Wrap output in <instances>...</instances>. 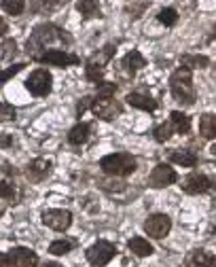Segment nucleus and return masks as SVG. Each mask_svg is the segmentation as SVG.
I'll list each match as a JSON object with an SVG mask.
<instances>
[{
    "instance_id": "nucleus-21",
    "label": "nucleus",
    "mask_w": 216,
    "mask_h": 267,
    "mask_svg": "<svg viewBox=\"0 0 216 267\" xmlns=\"http://www.w3.org/2000/svg\"><path fill=\"white\" fill-rule=\"evenodd\" d=\"M89 123H79V125H75L70 129V134H68V140H70V144H83V142H87V138H89Z\"/></svg>"
},
{
    "instance_id": "nucleus-16",
    "label": "nucleus",
    "mask_w": 216,
    "mask_h": 267,
    "mask_svg": "<svg viewBox=\"0 0 216 267\" xmlns=\"http://www.w3.org/2000/svg\"><path fill=\"white\" fill-rule=\"evenodd\" d=\"M49 172H51V161H47V159H34L28 165V178L32 180H43L49 176Z\"/></svg>"
},
{
    "instance_id": "nucleus-23",
    "label": "nucleus",
    "mask_w": 216,
    "mask_h": 267,
    "mask_svg": "<svg viewBox=\"0 0 216 267\" xmlns=\"http://www.w3.org/2000/svg\"><path fill=\"white\" fill-rule=\"evenodd\" d=\"M210 59L206 55H183V66L193 70V68H208Z\"/></svg>"
},
{
    "instance_id": "nucleus-1",
    "label": "nucleus",
    "mask_w": 216,
    "mask_h": 267,
    "mask_svg": "<svg viewBox=\"0 0 216 267\" xmlns=\"http://www.w3.org/2000/svg\"><path fill=\"white\" fill-rule=\"evenodd\" d=\"M170 89L174 100L180 102L183 106H193L197 100V91H195V85H193V75L191 70L180 66L178 70L172 72L170 77Z\"/></svg>"
},
{
    "instance_id": "nucleus-32",
    "label": "nucleus",
    "mask_w": 216,
    "mask_h": 267,
    "mask_svg": "<svg viewBox=\"0 0 216 267\" xmlns=\"http://www.w3.org/2000/svg\"><path fill=\"white\" fill-rule=\"evenodd\" d=\"M23 66H26V64H15V66H9L7 70H3V72H0V85H3L5 81H9L11 77H15V75H17V72H19Z\"/></svg>"
},
{
    "instance_id": "nucleus-9",
    "label": "nucleus",
    "mask_w": 216,
    "mask_h": 267,
    "mask_svg": "<svg viewBox=\"0 0 216 267\" xmlns=\"http://www.w3.org/2000/svg\"><path fill=\"white\" fill-rule=\"evenodd\" d=\"M183 187L185 193H189V195H201V193H208L212 191L214 183L206 176V174H199V172H193V174H189L185 178V183L180 185Z\"/></svg>"
},
{
    "instance_id": "nucleus-10",
    "label": "nucleus",
    "mask_w": 216,
    "mask_h": 267,
    "mask_svg": "<svg viewBox=\"0 0 216 267\" xmlns=\"http://www.w3.org/2000/svg\"><path fill=\"white\" fill-rule=\"evenodd\" d=\"M36 59L43 62V64H51V66H59V68L79 64V57L75 53L64 51V49H49V51H45L43 55H39Z\"/></svg>"
},
{
    "instance_id": "nucleus-36",
    "label": "nucleus",
    "mask_w": 216,
    "mask_h": 267,
    "mask_svg": "<svg viewBox=\"0 0 216 267\" xmlns=\"http://www.w3.org/2000/svg\"><path fill=\"white\" fill-rule=\"evenodd\" d=\"M7 30H9V28H7V21H5L3 17H0V36H5V34H7Z\"/></svg>"
},
{
    "instance_id": "nucleus-35",
    "label": "nucleus",
    "mask_w": 216,
    "mask_h": 267,
    "mask_svg": "<svg viewBox=\"0 0 216 267\" xmlns=\"http://www.w3.org/2000/svg\"><path fill=\"white\" fill-rule=\"evenodd\" d=\"M11 142H13V140H11V136H0V147H9Z\"/></svg>"
},
{
    "instance_id": "nucleus-28",
    "label": "nucleus",
    "mask_w": 216,
    "mask_h": 267,
    "mask_svg": "<svg viewBox=\"0 0 216 267\" xmlns=\"http://www.w3.org/2000/svg\"><path fill=\"white\" fill-rule=\"evenodd\" d=\"M111 55H113V47L108 45V47H104V51H100V53H95L91 59H89V64H95V66H102L104 68V64L111 59Z\"/></svg>"
},
{
    "instance_id": "nucleus-6",
    "label": "nucleus",
    "mask_w": 216,
    "mask_h": 267,
    "mask_svg": "<svg viewBox=\"0 0 216 267\" xmlns=\"http://www.w3.org/2000/svg\"><path fill=\"white\" fill-rule=\"evenodd\" d=\"M178 180V174H176V170L170 168L167 163H159V165H155L153 168V172L149 176V185L153 189H163L167 185H174Z\"/></svg>"
},
{
    "instance_id": "nucleus-4",
    "label": "nucleus",
    "mask_w": 216,
    "mask_h": 267,
    "mask_svg": "<svg viewBox=\"0 0 216 267\" xmlns=\"http://www.w3.org/2000/svg\"><path fill=\"white\" fill-rule=\"evenodd\" d=\"M115 254H117V248L111 244V242L100 240L87 250V261L95 267H104L106 263H111L115 259Z\"/></svg>"
},
{
    "instance_id": "nucleus-12",
    "label": "nucleus",
    "mask_w": 216,
    "mask_h": 267,
    "mask_svg": "<svg viewBox=\"0 0 216 267\" xmlns=\"http://www.w3.org/2000/svg\"><path fill=\"white\" fill-rule=\"evenodd\" d=\"M9 259H11V267H34L39 263V257L34 254V250L23 248V246L11 250Z\"/></svg>"
},
{
    "instance_id": "nucleus-39",
    "label": "nucleus",
    "mask_w": 216,
    "mask_h": 267,
    "mask_svg": "<svg viewBox=\"0 0 216 267\" xmlns=\"http://www.w3.org/2000/svg\"><path fill=\"white\" fill-rule=\"evenodd\" d=\"M5 212V206H0V214H3Z\"/></svg>"
},
{
    "instance_id": "nucleus-37",
    "label": "nucleus",
    "mask_w": 216,
    "mask_h": 267,
    "mask_svg": "<svg viewBox=\"0 0 216 267\" xmlns=\"http://www.w3.org/2000/svg\"><path fill=\"white\" fill-rule=\"evenodd\" d=\"M45 267H62V265H59V263H47Z\"/></svg>"
},
{
    "instance_id": "nucleus-38",
    "label": "nucleus",
    "mask_w": 216,
    "mask_h": 267,
    "mask_svg": "<svg viewBox=\"0 0 216 267\" xmlns=\"http://www.w3.org/2000/svg\"><path fill=\"white\" fill-rule=\"evenodd\" d=\"M210 153H212V155H216V142L212 144V149H210Z\"/></svg>"
},
{
    "instance_id": "nucleus-33",
    "label": "nucleus",
    "mask_w": 216,
    "mask_h": 267,
    "mask_svg": "<svg viewBox=\"0 0 216 267\" xmlns=\"http://www.w3.org/2000/svg\"><path fill=\"white\" fill-rule=\"evenodd\" d=\"M0 197H3V199H13V197H15V189H13V185H9V183H0Z\"/></svg>"
},
{
    "instance_id": "nucleus-25",
    "label": "nucleus",
    "mask_w": 216,
    "mask_h": 267,
    "mask_svg": "<svg viewBox=\"0 0 216 267\" xmlns=\"http://www.w3.org/2000/svg\"><path fill=\"white\" fill-rule=\"evenodd\" d=\"M3 9L9 15H19L26 9V0H3Z\"/></svg>"
},
{
    "instance_id": "nucleus-18",
    "label": "nucleus",
    "mask_w": 216,
    "mask_h": 267,
    "mask_svg": "<svg viewBox=\"0 0 216 267\" xmlns=\"http://www.w3.org/2000/svg\"><path fill=\"white\" fill-rule=\"evenodd\" d=\"M127 246L136 257H151L153 254V246L149 244V240H144V238H131Z\"/></svg>"
},
{
    "instance_id": "nucleus-27",
    "label": "nucleus",
    "mask_w": 216,
    "mask_h": 267,
    "mask_svg": "<svg viewBox=\"0 0 216 267\" xmlns=\"http://www.w3.org/2000/svg\"><path fill=\"white\" fill-rule=\"evenodd\" d=\"M85 75L91 83H102V77H104V68L102 66H95V64H89L87 62V68H85Z\"/></svg>"
},
{
    "instance_id": "nucleus-17",
    "label": "nucleus",
    "mask_w": 216,
    "mask_h": 267,
    "mask_svg": "<svg viewBox=\"0 0 216 267\" xmlns=\"http://www.w3.org/2000/svg\"><path fill=\"white\" fill-rule=\"evenodd\" d=\"M170 123H172V127H174V131H178V134H189L191 131V117L189 115H185V113H180V111H174L172 115H170Z\"/></svg>"
},
{
    "instance_id": "nucleus-3",
    "label": "nucleus",
    "mask_w": 216,
    "mask_h": 267,
    "mask_svg": "<svg viewBox=\"0 0 216 267\" xmlns=\"http://www.w3.org/2000/svg\"><path fill=\"white\" fill-rule=\"evenodd\" d=\"M57 39H64V32L59 28H55V26H51V23H45V26H39L34 30L32 39L26 43V49H28V53L32 57H36V51L45 49L47 43H53Z\"/></svg>"
},
{
    "instance_id": "nucleus-15",
    "label": "nucleus",
    "mask_w": 216,
    "mask_h": 267,
    "mask_svg": "<svg viewBox=\"0 0 216 267\" xmlns=\"http://www.w3.org/2000/svg\"><path fill=\"white\" fill-rule=\"evenodd\" d=\"M170 159L178 165H183V168H195L197 165V155L193 151H189V149H176L170 153Z\"/></svg>"
},
{
    "instance_id": "nucleus-26",
    "label": "nucleus",
    "mask_w": 216,
    "mask_h": 267,
    "mask_svg": "<svg viewBox=\"0 0 216 267\" xmlns=\"http://www.w3.org/2000/svg\"><path fill=\"white\" fill-rule=\"evenodd\" d=\"M172 131H174L172 123H161V125L155 127V140H157V142H167L172 138Z\"/></svg>"
},
{
    "instance_id": "nucleus-34",
    "label": "nucleus",
    "mask_w": 216,
    "mask_h": 267,
    "mask_svg": "<svg viewBox=\"0 0 216 267\" xmlns=\"http://www.w3.org/2000/svg\"><path fill=\"white\" fill-rule=\"evenodd\" d=\"M91 102H93L91 98H83V100L79 102V106H77V111H79V115H81V113H85V111H87V106H91Z\"/></svg>"
},
{
    "instance_id": "nucleus-22",
    "label": "nucleus",
    "mask_w": 216,
    "mask_h": 267,
    "mask_svg": "<svg viewBox=\"0 0 216 267\" xmlns=\"http://www.w3.org/2000/svg\"><path fill=\"white\" fill-rule=\"evenodd\" d=\"M77 11L85 17H100V5L98 0H79Z\"/></svg>"
},
{
    "instance_id": "nucleus-40",
    "label": "nucleus",
    "mask_w": 216,
    "mask_h": 267,
    "mask_svg": "<svg viewBox=\"0 0 216 267\" xmlns=\"http://www.w3.org/2000/svg\"><path fill=\"white\" fill-rule=\"evenodd\" d=\"M212 77H214V81H216V68H214V72H212Z\"/></svg>"
},
{
    "instance_id": "nucleus-19",
    "label": "nucleus",
    "mask_w": 216,
    "mask_h": 267,
    "mask_svg": "<svg viewBox=\"0 0 216 267\" xmlns=\"http://www.w3.org/2000/svg\"><path fill=\"white\" fill-rule=\"evenodd\" d=\"M199 134L203 138H216V115H203L199 119Z\"/></svg>"
},
{
    "instance_id": "nucleus-11",
    "label": "nucleus",
    "mask_w": 216,
    "mask_h": 267,
    "mask_svg": "<svg viewBox=\"0 0 216 267\" xmlns=\"http://www.w3.org/2000/svg\"><path fill=\"white\" fill-rule=\"evenodd\" d=\"M43 223L47 225V227H51V229H55V231H66V229L70 227V223H72V214L68 212V210H47V212H43Z\"/></svg>"
},
{
    "instance_id": "nucleus-13",
    "label": "nucleus",
    "mask_w": 216,
    "mask_h": 267,
    "mask_svg": "<svg viewBox=\"0 0 216 267\" xmlns=\"http://www.w3.org/2000/svg\"><path fill=\"white\" fill-rule=\"evenodd\" d=\"M185 267H216V257H212V254L203 252V250H195L187 257Z\"/></svg>"
},
{
    "instance_id": "nucleus-24",
    "label": "nucleus",
    "mask_w": 216,
    "mask_h": 267,
    "mask_svg": "<svg viewBox=\"0 0 216 267\" xmlns=\"http://www.w3.org/2000/svg\"><path fill=\"white\" fill-rule=\"evenodd\" d=\"M72 242H68V240H55L53 244L49 246V252L51 254H55V257H62V254H68L70 250H72Z\"/></svg>"
},
{
    "instance_id": "nucleus-29",
    "label": "nucleus",
    "mask_w": 216,
    "mask_h": 267,
    "mask_svg": "<svg viewBox=\"0 0 216 267\" xmlns=\"http://www.w3.org/2000/svg\"><path fill=\"white\" fill-rule=\"evenodd\" d=\"M159 21L165 23V26H174V23L178 21V13L174 9H163L159 13Z\"/></svg>"
},
{
    "instance_id": "nucleus-8",
    "label": "nucleus",
    "mask_w": 216,
    "mask_h": 267,
    "mask_svg": "<svg viewBox=\"0 0 216 267\" xmlns=\"http://www.w3.org/2000/svg\"><path fill=\"white\" fill-rule=\"evenodd\" d=\"M91 111H93L95 117H100L104 121H111V119L121 115L123 106L119 104L117 100H113V98H98V100L91 102Z\"/></svg>"
},
{
    "instance_id": "nucleus-14",
    "label": "nucleus",
    "mask_w": 216,
    "mask_h": 267,
    "mask_svg": "<svg viewBox=\"0 0 216 267\" xmlns=\"http://www.w3.org/2000/svg\"><path fill=\"white\" fill-rule=\"evenodd\" d=\"M125 100H127L129 106L140 108V111H149V113L157 111V102H155L151 95H144V93H129Z\"/></svg>"
},
{
    "instance_id": "nucleus-30",
    "label": "nucleus",
    "mask_w": 216,
    "mask_h": 267,
    "mask_svg": "<svg viewBox=\"0 0 216 267\" xmlns=\"http://www.w3.org/2000/svg\"><path fill=\"white\" fill-rule=\"evenodd\" d=\"M17 117V111L7 102H0V121H13Z\"/></svg>"
},
{
    "instance_id": "nucleus-2",
    "label": "nucleus",
    "mask_w": 216,
    "mask_h": 267,
    "mask_svg": "<svg viewBox=\"0 0 216 267\" xmlns=\"http://www.w3.org/2000/svg\"><path fill=\"white\" fill-rule=\"evenodd\" d=\"M136 159L129 153H113L100 159V168L111 176H127L136 172Z\"/></svg>"
},
{
    "instance_id": "nucleus-7",
    "label": "nucleus",
    "mask_w": 216,
    "mask_h": 267,
    "mask_svg": "<svg viewBox=\"0 0 216 267\" xmlns=\"http://www.w3.org/2000/svg\"><path fill=\"white\" fill-rule=\"evenodd\" d=\"M172 229V221L167 214H153L147 218V223H144V231H147L151 238L155 240H161L170 233Z\"/></svg>"
},
{
    "instance_id": "nucleus-5",
    "label": "nucleus",
    "mask_w": 216,
    "mask_h": 267,
    "mask_svg": "<svg viewBox=\"0 0 216 267\" xmlns=\"http://www.w3.org/2000/svg\"><path fill=\"white\" fill-rule=\"evenodd\" d=\"M51 75L47 72L45 68H39V70H34L32 75L28 77V81H26V87H28V91L32 93V95H47L51 91Z\"/></svg>"
},
{
    "instance_id": "nucleus-31",
    "label": "nucleus",
    "mask_w": 216,
    "mask_h": 267,
    "mask_svg": "<svg viewBox=\"0 0 216 267\" xmlns=\"http://www.w3.org/2000/svg\"><path fill=\"white\" fill-rule=\"evenodd\" d=\"M115 91H117L115 83H100L98 85V98H113Z\"/></svg>"
},
{
    "instance_id": "nucleus-20",
    "label": "nucleus",
    "mask_w": 216,
    "mask_h": 267,
    "mask_svg": "<svg viewBox=\"0 0 216 267\" xmlns=\"http://www.w3.org/2000/svg\"><path fill=\"white\" fill-rule=\"evenodd\" d=\"M144 64H147V62H144V57L140 55V51H129L125 57H123V66H125V70L129 72V75H134V72H138Z\"/></svg>"
}]
</instances>
